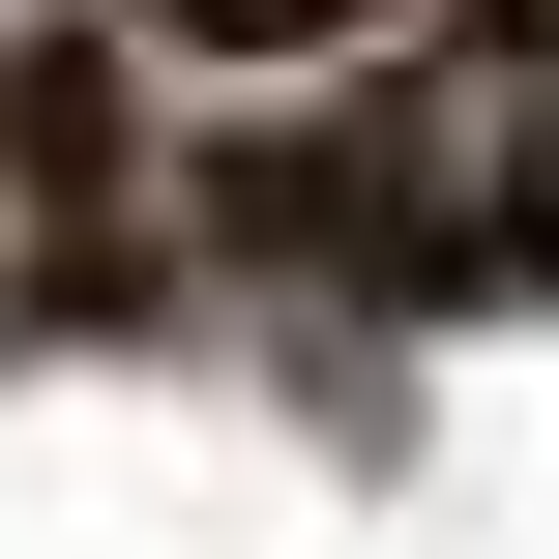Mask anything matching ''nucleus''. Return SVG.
Returning <instances> with one entry per match:
<instances>
[{"mask_svg":"<svg viewBox=\"0 0 559 559\" xmlns=\"http://www.w3.org/2000/svg\"><path fill=\"white\" fill-rule=\"evenodd\" d=\"M177 29H354V0H177Z\"/></svg>","mask_w":559,"mask_h":559,"instance_id":"f257e3e1","label":"nucleus"}]
</instances>
